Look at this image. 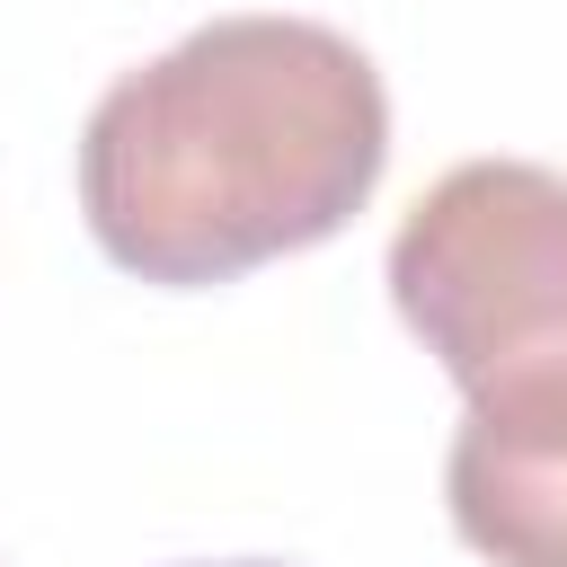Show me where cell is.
<instances>
[{
	"mask_svg": "<svg viewBox=\"0 0 567 567\" xmlns=\"http://www.w3.org/2000/svg\"><path fill=\"white\" fill-rule=\"evenodd\" d=\"M390 301L461 381L452 532L487 567H567V177L461 159L390 239Z\"/></svg>",
	"mask_w": 567,
	"mask_h": 567,
	"instance_id": "7a4b0ae2",
	"label": "cell"
},
{
	"mask_svg": "<svg viewBox=\"0 0 567 567\" xmlns=\"http://www.w3.org/2000/svg\"><path fill=\"white\" fill-rule=\"evenodd\" d=\"M230 567H275V558H230Z\"/></svg>",
	"mask_w": 567,
	"mask_h": 567,
	"instance_id": "3957f363",
	"label": "cell"
},
{
	"mask_svg": "<svg viewBox=\"0 0 567 567\" xmlns=\"http://www.w3.org/2000/svg\"><path fill=\"white\" fill-rule=\"evenodd\" d=\"M390 168V97L319 18H213L124 71L80 133L89 239L142 284H230L337 239Z\"/></svg>",
	"mask_w": 567,
	"mask_h": 567,
	"instance_id": "6da1fadb",
	"label": "cell"
}]
</instances>
